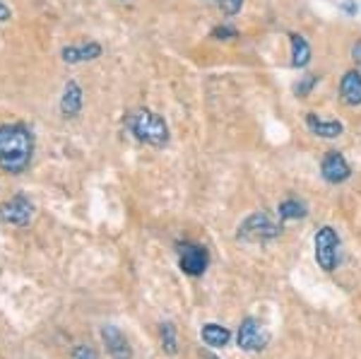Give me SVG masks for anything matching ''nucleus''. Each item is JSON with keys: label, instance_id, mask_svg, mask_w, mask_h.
Wrapping results in <instances>:
<instances>
[{"label": "nucleus", "instance_id": "obj_1", "mask_svg": "<svg viewBox=\"0 0 361 359\" xmlns=\"http://www.w3.org/2000/svg\"><path fill=\"white\" fill-rule=\"evenodd\" d=\"M34 157V133L25 123H0V169L20 176Z\"/></svg>", "mask_w": 361, "mask_h": 359}, {"label": "nucleus", "instance_id": "obj_2", "mask_svg": "<svg viewBox=\"0 0 361 359\" xmlns=\"http://www.w3.org/2000/svg\"><path fill=\"white\" fill-rule=\"evenodd\" d=\"M126 128L135 135V140L152 145V147H166L169 145V126L159 114L149 111V109H137V111L126 116Z\"/></svg>", "mask_w": 361, "mask_h": 359}, {"label": "nucleus", "instance_id": "obj_3", "mask_svg": "<svg viewBox=\"0 0 361 359\" xmlns=\"http://www.w3.org/2000/svg\"><path fill=\"white\" fill-rule=\"evenodd\" d=\"M282 234V219H275L270 212H253L238 224L236 239L246 244H263Z\"/></svg>", "mask_w": 361, "mask_h": 359}, {"label": "nucleus", "instance_id": "obj_4", "mask_svg": "<svg viewBox=\"0 0 361 359\" xmlns=\"http://www.w3.org/2000/svg\"><path fill=\"white\" fill-rule=\"evenodd\" d=\"M316 263L320 265V270L325 273H333L337 268V258H340V236L333 227H320L316 231Z\"/></svg>", "mask_w": 361, "mask_h": 359}, {"label": "nucleus", "instance_id": "obj_5", "mask_svg": "<svg viewBox=\"0 0 361 359\" xmlns=\"http://www.w3.org/2000/svg\"><path fill=\"white\" fill-rule=\"evenodd\" d=\"M178 253V268L188 277H200L209 265V253L205 246L193 244V241H183L176 246Z\"/></svg>", "mask_w": 361, "mask_h": 359}, {"label": "nucleus", "instance_id": "obj_6", "mask_svg": "<svg viewBox=\"0 0 361 359\" xmlns=\"http://www.w3.org/2000/svg\"><path fill=\"white\" fill-rule=\"evenodd\" d=\"M34 217V202L25 193H17L0 205V219L10 227H27Z\"/></svg>", "mask_w": 361, "mask_h": 359}, {"label": "nucleus", "instance_id": "obj_7", "mask_svg": "<svg viewBox=\"0 0 361 359\" xmlns=\"http://www.w3.org/2000/svg\"><path fill=\"white\" fill-rule=\"evenodd\" d=\"M236 343L241 350H246V352L263 350V347L267 345V333H265L263 323L255 321V318H246L236 331Z\"/></svg>", "mask_w": 361, "mask_h": 359}, {"label": "nucleus", "instance_id": "obj_8", "mask_svg": "<svg viewBox=\"0 0 361 359\" xmlns=\"http://www.w3.org/2000/svg\"><path fill=\"white\" fill-rule=\"evenodd\" d=\"M320 174H323V178L328 183H345L352 176V166L345 159V154L337 152V150H330L320 162Z\"/></svg>", "mask_w": 361, "mask_h": 359}, {"label": "nucleus", "instance_id": "obj_9", "mask_svg": "<svg viewBox=\"0 0 361 359\" xmlns=\"http://www.w3.org/2000/svg\"><path fill=\"white\" fill-rule=\"evenodd\" d=\"M102 340L111 359H133V347L116 326H102Z\"/></svg>", "mask_w": 361, "mask_h": 359}, {"label": "nucleus", "instance_id": "obj_10", "mask_svg": "<svg viewBox=\"0 0 361 359\" xmlns=\"http://www.w3.org/2000/svg\"><path fill=\"white\" fill-rule=\"evenodd\" d=\"M82 104H85V92L75 80H70L63 87V95H61V114L66 118H78L80 111H82Z\"/></svg>", "mask_w": 361, "mask_h": 359}, {"label": "nucleus", "instance_id": "obj_11", "mask_svg": "<svg viewBox=\"0 0 361 359\" xmlns=\"http://www.w3.org/2000/svg\"><path fill=\"white\" fill-rule=\"evenodd\" d=\"M306 126L313 135L325 138V140H335V138H340L342 130H345V126H342L340 121L323 118V116H318V114H306Z\"/></svg>", "mask_w": 361, "mask_h": 359}, {"label": "nucleus", "instance_id": "obj_12", "mask_svg": "<svg viewBox=\"0 0 361 359\" xmlns=\"http://www.w3.org/2000/svg\"><path fill=\"white\" fill-rule=\"evenodd\" d=\"M104 54L102 44L97 42H87V44H78V46H66L61 51V58L70 66H78V63H87V61H94Z\"/></svg>", "mask_w": 361, "mask_h": 359}, {"label": "nucleus", "instance_id": "obj_13", "mask_svg": "<svg viewBox=\"0 0 361 359\" xmlns=\"http://www.w3.org/2000/svg\"><path fill=\"white\" fill-rule=\"evenodd\" d=\"M340 99L347 107H361V73L349 71L340 80Z\"/></svg>", "mask_w": 361, "mask_h": 359}, {"label": "nucleus", "instance_id": "obj_14", "mask_svg": "<svg viewBox=\"0 0 361 359\" xmlns=\"http://www.w3.org/2000/svg\"><path fill=\"white\" fill-rule=\"evenodd\" d=\"M200 335H202V343H205L207 347H212V350L226 347V345H229V340H231L229 328L219 326V323H205Z\"/></svg>", "mask_w": 361, "mask_h": 359}, {"label": "nucleus", "instance_id": "obj_15", "mask_svg": "<svg viewBox=\"0 0 361 359\" xmlns=\"http://www.w3.org/2000/svg\"><path fill=\"white\" fill-rule=\"evenodd\" d=\"M289 44H292V66L306 68L311 63V46L301 34H289Z\"/></svg>", "mask_w": 361, "mask_h": 359}, {"label": "nucleus", "instance_id": "obj_16", "mask_svg": "<svg viewBox=\"0 0 361 359\" xmlns=\"http://www.w3.org/2000/svg\"><path fill=\"white\" fill-rule=\"evenodd\" d=\"M308 215L306 202L296 200V198H287L277 205V217L279 219H304Z\"/></svg>", "mask_w": 361, "mask_h": 359}, {"label": "nucleus", "instance_id": "obj_17", "mask_svg": "<svg viewBox=\"0 0 361 359\" xmlns=\"http://www.w3.org/2000/svg\"><path fill=\"white\" fill-rule=\"evenodd\" d=\"M159 340H161V350L166 355H176L178 352V331L171 321H164L159 326Z\"/></svg>", "mask_w": 361, "mask_h": 359}, {"label": "nucleus", "instance_id": "obj_18", "mask_svg": "<svg viewBox=\"0 0 361 359\" xmlns=\"http://www.w3.org/2000/svg\"><path fill=\"white\" fill-rule=\"evenodd\" d=\"M320 83L318 75H306V78H301L299 83L294 85V95L299 97V99H306L308 95L313 92V87H316Z\"/></svg>", "mask_w": 361, "mask_h": 359}, {"label": "nucleus", "instance_id": "obj_19", "mask_svg": "<svg viewBox=\"0 0 361 359\" xmlns=\"http://www.w3.org/2000/svg\"><path fill=\"white\" fill-rule=\"evenodd\" d=\"M209 37L217 39V42H231V39H238V29L231 27V25H219V27L212 29Z\"/></svg>", "mask_w": 361, "mask_h": 359}, {"label": "nucleus", "instance_id": "obj_20", "mask_svg": "<svg viewBox=\"0 0 361 359\" xmlns=\"http://www.w3.org/2000/svg\"><path fill=\"white\" fill-rule=\"evenodd\" d=\"M73 359H99V355L94 352V347L90 345H78L73 350Z\"/></svg>", "mask_w": 361, "mask_h": 359}, {"label": "nucleus", "instance_id": "obj_21", "mask_svg": "<svg viewBox=\"0 0 361 359\" xmlns=\"http://www.w3.org/2000/svg\"><path fill=\"white\" fill-rule=\"evenodd\" d=\"M219 8L224 15H236L243 8V0H219Z\"/></svg>", "mask_w": 361, "mask_h": 359}, {"label": "nucleus", "instance_id": "obj_22", "mask_svg": "<svg viewBox=\"0 0 361 359\" xmlns=\"http://www.w3.org/2000/svg\"><path fill=\"white\" fill-rule=\"evenodd\" d=\"M13 20V10H10V5H5L3 0H0V25H5V22Z\"/></svg>", "mask_w": 361, "mask_h": 359}, {"label": "nucleus", "instance_id": "obj_23", "mask_svg": "<svg viewBox=\"0 0 361 359\" xmlns=\"http://www.w3.org/2000/svg\"><path fill=\"white\" fill-rule=\"evenodd\" d=\"M352 58H354V63H357L359 71H361V42H357L352 46Z\"/></svg>", "mask_w": 361, "mask_h": 359}, {"label": "nucleus", "instance_id": "obj_24", "mask_svg": "<svg viewBox=\"0 0 361 359\" xmlns=\"http://www.w3.org/2000/svg\"><path fill=\"white\" fill-rule=\"evenodd\" d=\"M342 8H345V13H349V15L357 13V5H352V3H342Z\"/></svg>", "mask_w": 361, "mask_h": 359}, {"label": "nucleus", "instance_id": "obj_25", "mask_svg": "<svg viewBox=\"0 0 361 359\" xmlns=\"http://www.w3.org/2000/svg\"><path fill=\"white\" fill-rule=\"evenodd\" d=\"M200 359H217V357L209 355V352H200Z\"/></svg>", "mask_w": 361, "mask_h": 359}]
</instances>
